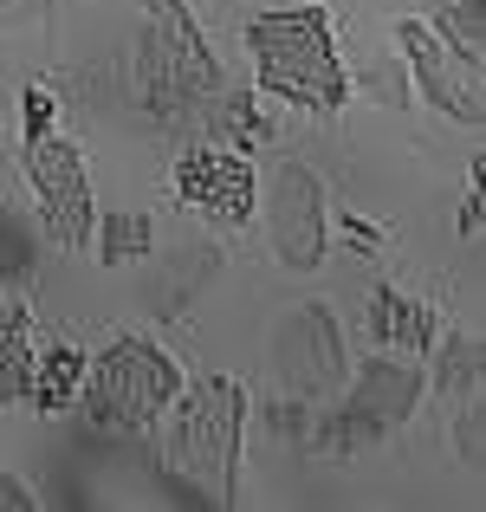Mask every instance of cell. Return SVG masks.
<instances>
[{"mask_svg": "<svg viewBox=\"0 0 486 512\" xmlns=\"http://www.w3.org/2000/svg\"><path fill=\"white\" fill-rule=\"evenodd\" d=\"M435 33L448 39L454 52L480 59V46H486V0H461V7H448V13H441V26H435Z\"/></svg>", "mask_w": 486, "mask_h": 512, "instance_id": "9a60e30c", "label": "cell"}, {"mask_svg": "<svg viewBox=\"0 0 486 512\" xmlns=\"http://www.w3.org/2000/svg\"><path fill=\"white\" fill-rule=\"evenodd\" d=\"M26 279H33V240H26V227L0 208V286H26Z\"/></svg>", "mask_w": 486, "mask_h": 512, "instance_id": "2e32d148", "label": "cell"}, {"mask_svg": "<svg viewBox=\"0 0 486 512\" xmlns=\"http://www.w3.org/2000/svg\"><path fill=\"white\" fill-rule=\"evenodd\" d=\"M396 46H402L415 85H422V98L435 104V111H448L454 124H480V59L454 52L435 26L415 20V13L396 20Z\"/></svg>", "mask_w": 486, "mask_h": 512, "instance_id": "8992f818", "label": "cell"}, {"mask_svg": "<svg viewBox=\"0 0 486 512\" xmlns=\"http://www.w3.org/2000/svg\"><path fill=\"white\" fill-rule=\"evenodd\" d=\"M266 227H273V247L286 266L312 273L324 260V188L305 163H279L273 188H266Z\"/></svg>", "mask_w": 486, "mask_h": 512, "instance_id": "ba28073f", "label": "cell"}, {"mask_svg": "<svg viewBox=\"0 0 486 512\" xmlns=\"http://www.w3.org/2000/svg\"><path fill=\"white\" fill-rule=\"evenodd\" d=\"M247 46H253V72L273 98L286 104H305V111H337L350 98V78H344V59L331 46V13L318 0L305 7H279V13H260L247 26Z\"/></svg>", "mask_w": 486, "mask_h": 512, "instance_id": "7a4b0ae2", "label": "cell"}, {"mask_svg": "<svg viewBox=\"0 0 486 512\" xmlns=\"http://www.w3.org/2000/svg\"><path fill=\"white\" fill-rule=\"evenodd\" d=\"M182 389V363L150 338H117L98 363L85 370L78 396H85L98 428H150L169 396Z\"/></svg>", "mask_w": 486, "mask_h": 512, "instance_id": "277c9868", "label": "cell"}, {"mask_svg": "<svg viewBox=\"0 0 486 512\" xmlns=\"http://www.w3.org/2000/svg\"><path fill=\"white\" fill-rule=\"evenodd\" d=\"M26 182L39 195V221L59 247H85L91 234V182H85V156L59 137V130H39L26 137Z\"/></svg>", "mask_w": 486, "mask_h": 512, "instance_id": "5b68a950", "label": "cell"}, {"mask_svg": "<svg viewBox=\"0 0 486 512\" xmlns=\"http://www.w3.org/2000/svg\"><path fill=\"white\" fill-rule=\"evenodd\" d=\"M137 72H143V98H150L156 124H175L182 111H195L201 98L221 91L214 52L182 0H150V33H143Z\"/></svg>", "mask_w": 486, "mask_h": 512, "instance_id": "3957f363", "label": "cell"}, {"mask_svg": "<svg viewBox=\"0 0 486 512\" xmlns=\"http://www.w3.org/2000/svg\"><path fill=\"white\" fill-rule=\"evenodd\" d=\"M461 227H467V234H474V227H480V188H474V195H467V208H461Z\"/></svg>", "mask_w": 486, "mask_h": 512, "instance_id": "ffe728a7", "label": "cell"}, {"mask_svg": "<svg viewBox=\"0 0 486 512\" xmlns=\"http://www.w3.org/2000/svg\"><path fill=\"white\" fill-rule=\"evenodd\" d=\"M175 195L195 214H208L214 227H240L260 208V175L240 150H221V143H201V150L175 156Z\"/></svg>", "mask_w": 486, "mask_h": 512, "instance_id": "52a82bcc", "label": "cell"}, {"mask_svg": "<svg viewBox=\"0 0 486 512\" xmlns=\"http://www.w3.org/2000/svg\"><path fill=\"white\" fill-rule=\"evenodd\" d=\"M52 111H59V104H52V91L46 85H33L20 98V117H26V137H39V130H52Z\"/></svg>", "mask_w": 486, "mask_h": 512, "instance_id": "ac0fdd59", "label": "cell"}, {"mask_svg": "<svg viewBox=\"0 0 486 512\" xmlns=\"http://www.w3.org/2000/svg\"><path fill=\"white\" fill-rule=\"evenodd\" d=\"M286 376L299 389H331L344 376V350H337V331L324 318V305H305L292 318V338H286Z\"/></svg>", "mask_w": 486, "mask_h": 512, "instance_id": "30bf717a", "label": "cell"}, {"mask_svg": "<svg viewBox=\"0 0 486 512\" xmlns=\"http://www.w3.org/2000/svg\"><path fill=\"white\" fill-rule=\"evenodd\" d=\"M26 389H33V312L7 305L0 312V409L26 402Z\"/></svg>", "mask_w": 486, "mask_h": 512, "instance_id": "7c38bea8", "label": "cell"}, {"mask_svg": "<svg viewBox=\"0 0 486 512\" xmlns=\"http://www.w3.org/2000/svg\"><path fill=\"white\" fill-rule=\"evenodd\" d=\"M0 512H33V493H26L13 474H0Z\"/></svg>", "mask_w": 486, "mask_h": 512, "instance_id": "d6986e66", "label": "cell"}, {"mask_svg": "<svg viewBox=\"0 0 486 512\" xmlns=\"http://www.w3.org/2000/svg\"><path fill=\"white\" fill-rule=\"evenodd\" d=\"M162 422V467L188 480V493L208 506L234 500L240 474V428H247V389L234 376H195L169 396Z\"/></svg>", "mask_w": 486, "mask_h": 512, "instance_id": "6da1fadb", "label": "cell"}, {"mask_svg": "<svg viewBox=\"0 0 486 512\" xmlns=\"http://www.w3.org/2000/svg\"><path fill=\"white\" fill-rule=\"evenodd\" d=\"M435 331H441L435 305L409 299V292L383 286V292L370 299V338L383 344V350H396V357H422V350L435 344Z\"/></svg>", "mask_w": 486, "mask_h": 512, "instance_id": "8fae6325", "label": "cell"}, {"mask_svg": "<svg viewBox=\"0 0 486 512\" xmlns=\"http://www.w3.org/2000/svg\"><path fill=\"white\" fill-rule=\"evenodd\" d=\"M78 383H85V357H78L72 344H52L33 357V389H26V402H33L39 415H59L65 402L78 396Z\"/></svg>", "mask_w": 486, "mask_h": 512, "instance_id": "4fadbf2b", "label": "cell"}, {"mask_svg": "<svg viewBox=\"0 0 486 512\" xmlns=\"http://www.w3.org/2000/svg\"><path fill=\"white\" fill-rule=\"evenodd\" d=\"M221 130H227V137L240 143V156H253V150H260L266 137H273V124H266V117L253 111L247 98H234V104H227V111H221Z\"/></svg>", "mask_w": 486, "mask_h": 512, "instance_id": "e0dca14e", "label": "cell"}, {"mask_svg": "<svg viewBox=\"0 0 486 512\" xmlns=\"http://www.w3.org/2000/svg\"><path fill=\"white\" fill-rule=\"evenodd\" d=\"M415 402H422V370H415V363H402V357L363 363L350 396H344V441H370V435H383V428L409 422Z\"/></svg>", "mask_w": 486, "mask_h": 512, "instance_id": "9c48e42d", "label": "cell"}, {"mask_svg": "<svg viewBox=\"0 0 486 512\" xmlns=\"http://www.w3.org/2000/svg\"><path fill=\"white\" fill-rule=\"evenodd\" d=\"M104 266H130V260H143V253H150V214H111V221H104Z\"/></svg>", "mask_w": 486, "mask_h": 512, "instance_id": "5bb4252c", "label": "cell"}]
</instances>
